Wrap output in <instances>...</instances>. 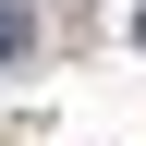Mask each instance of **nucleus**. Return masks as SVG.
<instances>
[{
  "mask_svg": "<svg viewBox=\"0 0 146 146\" xmlns=\"http://www.w3.org/2000/svg\"><path fill=\"white\" fill-rule=\"evenodd\" d=\"M25 49H36V25L12 12V0H0V61H25Z\"/></svg>",
  "mask_w": 146,
  "mask_h": 146,
  "instance_id": "nucleus-1",
  "label": "nucleus"
},
{
  "mask_svg": "<svg viewBox=\"0 0 146 146\" xmlns=\"http://www.w3.org/2000/svg\"><path fill=\"white\" fill-rule=\"evenodd\" d=\"M134 36H146V12H134Z\"/></svg>",
  "mask_w": 146,
  "mask_h": 146,
  "instance_id": "nucleus-2",
  "label": "nucleus"
}]
</instances>
